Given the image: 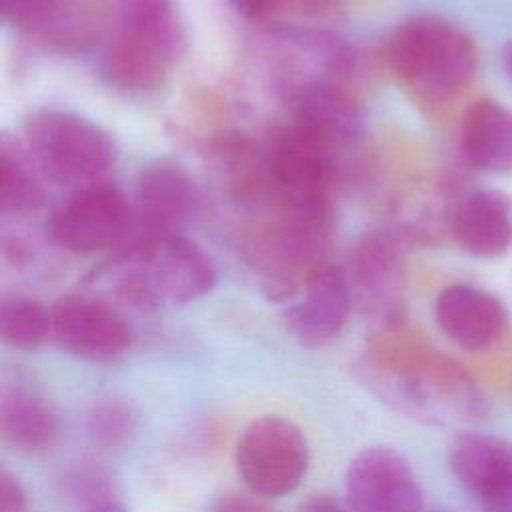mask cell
<instances>
[{
    "instance_id": "cell-6",
    "label": "cell",
    "mask_w": 512,
    "mask_h": 512,
    "mask_svg": "<svg viewBox=\"0 0 512 512\" xmlns=\"http://www.w3.org/2000/svg\"><path fill=\"white\" fill-rule=\"evenodd\" d=\"M310 448L304 432L280 414L254 418L234 448L236 474L244 486L262 498L292 494L304 480Z\"/></svg>"
},
{
    "instance_id": "cell-22",
    "label": "cell",
    "mask_w": 512,
    "mask_h": 512,
    "mask_svg": "<svg viewBox=\"0 0 512 512\" xmlns=\"http://www.w3.org/2000/svg\"><path fill=\"white\" fill-rule=\"evenodd\" d=\"M86 426L98 446L116 450L128 446L136 436L138 416L128 404L106 400L90 410Z\"/></svg>"
},
{
    "instance_id": "cell-14",
    "label": "cell",
    "mask_w": 512,
    "mask_h": 512,
    "mask_svg": "<svg viewBox=\"0 0 512 512\" xmlns=\"http://www.w3.org/2000/svg\"><path fill=\"white\" fill-rule=\"evenodd\" d=\"M448 464L458 484L480 504L512 494V442L480 432L458 434Z\"/></svg>"
},
{
    "instance_id": "cell-21",
    "label": "cell",
    "mask_w": 512,
    "mask_h": 512,
    "mask_svg": "<svg viewBox=\"0 0 512 512\" xmlns=\"http://www.w3.org/2000/svg\"><path fill=\"white\" fill-rule=\"evenodd\" d=\"M0 202L8 214H30L44 204V188L28 162L6 144L0 154Z\"/></svg>"
},
{
    "instance_id": "cell-4",
    "label": "cell",
    "mask_w": 512,
    "mask_h": 512,
    "mask_svg": "<svg viewBox=\"0 0 512 512\" xmlns=\"http://www.w3.org/2000/svg\"><path fill=\"white\" fill-rule=\"evenodd\" d=\"M180 48L182 26L174 0H120L102 68L122 90L150 92L164 84Z\"/></svg>"
},
{
    "instance_id": "cell-9",
    "label": "cell",
    "mask_w": 512,
    "mask_h": 512,
    "mask_svg": "<svg viewBox=\"0 0 512 512\" xmlns=\"http://www.w3.org/2000/svg\"><path fill=\"white\" fill-rule=\"evenodd\" d=\"M344 492L354 512H422L424 492L412 464L394 448L360 450L346 468Z\"/></svg>"
},
{
    "instance_id": "cell-29",
    "label": "cell",
    "mask_w": 512,
    "mask_h": 512,
    "mask_svg": "<svg viewBox=\"0 0 512 512\" xmlns=\"http://www.w3.org/2000/svg\"><path fill=\"white\" fill-rule=\"evenodd\" d=\"M498 60H500V68H502L504 76L512 82V38L502 46Z\"/></svg>"
},
{
    "instance_id": "cell-27",
    "label": "cell",
    "mask_w": 512,
    "mask_h": 512,
    "mask_svg": "<svg viewBox=\"0 0 512 512\" xmlns=\"http://www.w3.org/2000/svg\"><path fill=\"white\" fill-rule=\"evenodd\" d=\"M298 512H348V510L328 496H312L300 504Z\"/></svg>"
},
{
    "instance_id": "cell-23",
    "label": "cell",
    "mask_w": 512,
    "mask_h": 512,
    "mask_svg": "<svg viewBox=\"0 0 512 512\" xmlns=\"http://www.w3.org/2000/svg\"><path fill=\"white\" fill-rule=\"evenodd\" d=\"M60 0H2V12L14 24L34 30Z\"/></svg>"
},
{
    "instance_id": "cell-10",
    "label": "cell",
    "mask_w": 512,
    "mask_h": 512,
    "mask_svg": "<svg viewBox=\"0 0 512 512\" xmlns=\"http://www.w3.org/2000/svg\"><path fill=\"white\" fill-rule=\"evenodd\" d=\"M50 316L52 336L58 346L86 362L112 364L132 344L126 320L100 298L82 294L62 296L52 306Z\"/></svg>"
},
{
    "instance_id": "cell-25",
    "label": "cell",
    "mask_w": 512,
    "mask_h": 512,
    "mask_svg": "<svg viewBox=\"0 0 512 512\" xmlns=\"http://www.w3.org/2000/svg\"><path fill=\"white\" fill-rule=\"evenodd\" d=\"M290 0H232L234 8L250 22H268L278 16Z\"/></svg>"
},
{
    "instance_id": "cell-16",
    "label": "cell",
    "mask_w": 512,
    "mask_h": 512,
    "mask_svg": "<svg viewBox=\"0 0 512 512\" xmlns=\"http://www.w3.org/2000/svg\"><path fill=\"white\" fill-rule=\"evenodd\" d=\"M290 108L296 126L330 146L358 140L364 134L362 108L338 82L294 88Z\"/></svg>"
},
{
    "instance_id": "cell-30",
    "label": "cell",
    "mask_w": 512,
    "mask_h": 512,
    "mask_svg": "<svg viewBox=\"0 0 512 512\" xmlns=\"http://www.w3.org/2000/svg\"><path fill=\"white\" fill-rule=\"evenodd\" d=\"M480 506H482V512H512V494L490 500V502L480 504Z\"/></svg>"
},
{
    "instance_id": "cell-8",
    "label": "cell",
    "mask_w": 512,
    "mask_h": 512,
    "mask_svg": "<svg viewBox=\"0 0 512 512\" xmlns=\"http://www.w3.org/2000/svg\"><path fill=\"white\" fill-rule=\"evenodd\" d=\"M132 208L136 218L132 242L182 236L200 216L202 194L184 166L162 158L140 170Z\"/></svg>"
},
{
    "instance_id": "cell-18",
    "label": "cell",
    "mask_w": 512,
    "mask_h": 512,
    "mask_svg": "<svg viewBox=\"0 0 512 512\" xmlns=\"http://www.w3.org/2000/svg\"><path fill=\"white\" fill-rule=\"evenodd\" d=\"M460 148L478 170L512 172V108L490 98L472 102L460 118Z\"/></svg>"
},
{
    "instance_id": "cell-28",
    "label": "cell",
    "mask_w": 512,
    "mask_h": 512,
    "mask_svg": "<svg viewBox=\"0 0 512 512\" xmlns=\"http://www.w3.org/2000/svg\"><path fill=\"white\" fill-rule=\"evenodd\" d=\"M82 512H128L118 500H114L112 496H104L100 500H94L90 504H86V508Z\"/></svg>"
},
{
    "instance_id": "cell-19",
    "label": "cell",
    "mask_w": 512,
    "mask_h": 512,
    "mask_svg": "<svg viewBox=\"0 0 512 512\" xmlns=\"http://www.w3.org/2000/svg\"><path fill=\"white\" fill-rule=\"evenodd\" d=\"M278 40L288 52V66L294 64L298 74L310 70L308 84L338 82L348 74L354 58L350 46L328 30H282L278 32Z\"/></svg>"
},
{
    "instance_id": "cell-13",
    "label": "cell",
    "mask_w": 512,
    "mask_h": 512,
    "mask_svg": "<svg viewBox=\"0 0 512 512\" xmlns=\"http://www.w3.org/2000/svg\"><path fill=\"white\" fill-rule=\"evenodd\" d=\"M434 318L442 334L458 348L484 352L506 330V308L492 294L472 284H450L434 302Z\"/></svg>"
},
{
    "instance_id": "cell-26",
    "label": "cell",
    "mask_w": 512,
    "mask_h": 512,
    "mask_svg": "<svg viewBox=\"0 0 512 512\" xmlns=\"http://www.w3.org/2000/svg\"><path fill=\"white\" fill-rule=\"evenodd\" d=\"M212 512H270V510L252 496L230 492V494L220 496L214 502Z\"/></svg>"
},
{
    "instance_id": "cell-15",
    "label": "cell",
    "mask_w": 512,
    "mask_h": 512,
    "mask_svg": "<svg viewBox=\"0 0 512 512\" xmlns=\"http://www.w3.org/2000/svg\"><path fill=\"white\" fill-rule=\"evenodd\" d=\"M450 230L470 256L492 260L512 248V198L500 190H476L454 208Z\"/></svg>"
},
{
    "instance_id": "cell-7",
    "label": "cell",
    "mask_w": 512,
    "mask_h": 512,
    "mask_svg": "<svg viewBox=\"0 0 512 512\" xmlns=\"http://www.w3.org/2000/svg\"><path fill=\"white\" fill-rule=\"evenodd\" d=\"M52 240L76 254L126 248L136 236L132 202L112 184L76 188L48 222Z\"/></svg>"
},
{
    "instance_id": "cell-24",
    "label": "cell",
    "mask_w": 512,
    "mask_h": 512,
    "mask_svg": "<svg viewBox=\"0 0 512 512\" xmlns=\"http://www.w3.org/2000/svg\"><path fill=\"white\" fill-rule=\"evenodd\" d=\"M28 498L22 482L8 468L0 472V512H26Z\"/></svg>"
},
{
    "instance_id": "cell-12",
    "label": "cell",
    "mask_w": 512,
    "mask_h": 512,
    "mask_svg": "<svg viewBox=\"0 0 512 512\" xmlns=\"http://www.w3.org/2000/svg\"><path fill=\"white\" fill-rule=\"evenodd\" d=\"M350 288L364 312L384 328L398 326L402 308V256L388 232L366 234L352 254Z\"/></svg>"
},
{
    "instance_id": "cell-11",
    "label": "cell",
    "mask_w": 512,
    "mask_h": 512,
    "mask_svg": "<svg viewBox=\"0 0 512 512\" xmlns=\"http://www.w3.org/2000/svg\"><path fill=\"white\" fill-rule=\"evenodd\" d=\"M352 302L348 274L334 264H322L306 280L300 300L284 312L286 330L306 348L328 346L342 334Z\"/></svg>"
},
{
    "instance_id": "cell-1",
    "label": "cell",
    "mask_w": 512,
    "mask_h": 512,
    "mask_svg": "<svg viewBox=\"0 0 512 512\" xmlns=\"http://www.w3.org/2000/svg\"><path fill=\"white\" fill-rule=\"evenodd\" d=\"M366 374L384 400L424 420H474L486 412V398L464 366L432 348L400 340L392 328H384L372 344Z\"/></svg>"
},
{
    "instance_id": "cell-20",
    "label": "cell",
    "mask_w": 512,
    "mask_h": 512,
    "mask_svg": "<svg viewBox=\"0 0 512 512\" xmlns=\"http://www.w3.org/2000/svg\"><path fill=\"white\" fill-rule=\"evenodd\" d=\"M52 336V316L38 300L10 294L0 302V338L18 352H32Z\"/></svg>"
},
{
    "instance_id": "cell-2",
    "label": "cell",
    "mask_w": 512,
    "mask_h": 512,
    "mask_svg": "<svg viewBox=\"0 0 512 512\" xmlns=\"http://www.w3.org/2000/svg\"><path fill=\"white\" fill-rule=\"evenodd\" d=\"M388 68L424 100H446L464 90L478 68L474 40L438 16L398 24L384 46Z\"/></svg>"
},
{
    "instance_id": "cell-5",
    "label": "cell",
    "mask_w": 512,
    "mask_h": 512,
    "mask_svg": "<svg viewBox=\"0 0 512 512\" xmlns=\"http://www.w3.org/2000/svg\"><path fill=\"white\" fill-rule=\"evenodd\" d=\"M26 138L40 170L50 180L76 188L100 182L116 158L110 134L74 112L32 114L26 122Z\"/></svg>"
},
{
    "instance_id": "cell-17",
    "label": "cell",
    "mask_w": 512,
    "mask_h": 512,
    "mask_svg": "<svg viewBox=\"0 0 512 512\" xmlns=\"http://www.w3.org/2000/svg\"><path fill=\"white\" fill-rule=\"evenodd\" d=\"M0 436L20 454H42L60 438V420L52 402L26 384L0 390Z\"/></svg>"
},
{
    "instance_id": "cell-3",
    "label": "cell",
    "mask_w": 512,
    "mask_h": 512,
    "mask_svg": "<svg viewBox=\"0 0 512 512\" xmlns=\"http://www.w3.org/2000/svg\"><path fill=\"white\" fill-rule=\"evenodd\" d=\"M218 274L210 256L186 234L122 248L116 294L138 310L180 306L212 292Z\"/></svg>"
}]
</instances>
